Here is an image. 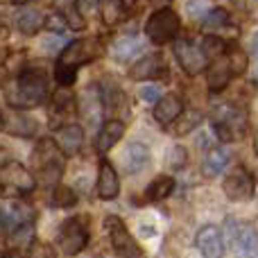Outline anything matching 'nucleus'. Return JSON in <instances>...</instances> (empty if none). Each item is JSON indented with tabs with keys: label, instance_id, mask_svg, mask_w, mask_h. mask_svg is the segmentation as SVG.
I'll return each instance as SVG.
<instances>
[{
	"label": "nucleus",
	"instance_id": "nucleus-1",
	"mask_svg": "<svg viewBox=\"0 0 258 258\" xmlns=\"http://www.w3.org/2000/svg\"><path fill=\"white\" fill-rule=\"evenodd\" d=\"M3 102L12 109H18V111L41 107L50 95V80L45 68L39 63L23 66L16 73V77L3 86Z\"/></svg>",
	"mask_w": 258,
	"mask_h": 258
},
{
	"label": "nucleus",
	"instance_id": "nucleus-2",
	"mask_svg": "<svg viewBox=\"0 0 258 258\" xmlns=\"http://www.w3.org/2000/svg\"><path fill=\"white\" fill-rule=\"evenodd\" d=\"M102 54H104V41L100 36H86V39H75L71 43H66L61 48V52H59L57 63H54L57 84L71 89L77 80L80 68L100 59Z\"/></svg>",
	"mask_w": 258,
	"mask_h": 258
},
{
	"label": "nucleus",
	"instance_id": "nucleus-3",
	"mask_svg": "<svg viewBox=\"0 0 258 258\" xmlns=\"http://www.w3.org/2000/svg\"><path fill=\"white\" fill-rule=\"evenodd\" d=\"M247 71V54L236 43H229L220 57H215L206 68V86L211 93H220L229 86L233 77Z\"/></svg>",
	"mask_w": 258,
	"mask_h": 258
},
{
	"label": "nucleus",
	"instance_id": "nucleus-4",
	"mask_svg": "<svg viewBox=\"0 0 258 258\" xmlns=\"http://www.w3.org/2000/svg\"><path fill=\"white\" fill-rule=\"evenodd\" d=\"M32 161H34L36 174L41 177V181L45 186H52V188L59 186L63 174V154L57 150L52 138H43V141L36 143Z\"/></svg>",
	"mask_w": 258,
	"mask_h": 258
},
{
	"label": "nucleus",
	"instance_id": "nucleus-5",
	"mask_svg": "<svg viewBox=\"0 0 258 258\" xmlns=\"http://www.w3.org/2000/svg\"><path fill=\"white\" fill-rule=\"evenodd\" d=\"M36 188V177L21 163V161H5L0 165V190L9 197L30 195Z\"/></svg>",
	"mask_w": 258,
	"mask_h": 258
},
{
	"label": "nucleus",
	"instance_id": "nucleus-6",
	"mask_svg": "<svg viewBox=\"0 0 258 258\" xmlns=\"http://www.w3.org/2000/svg\"><path fill=\"white\" fill-rule=\"evenodd\" d=\"M145 34L152 43L163 45L168 41L177 39L179 30H181V21H179L177 12L172 7H161L156 12H152L145 21Z\"/></svg>",
	"mask_w": 258,
	"mask_h": 258
},
{
	"label": "nucleus",
	"instance_id": "nucleus-7",
	"mask_svg": "<svg viewBox=\"0 0 258 258\" xmlns=\"http://www.w3.org/2000/svg\"><path fill=\"white\" fill-rule=\"evenodd\" d=\"M211 125L222 143H233L245 134V113L233 104H220L211 113Z\"/></svg>",
	"mask_w": 258,
	"mask_h": 258
},
{
	"label": "nucleus",
	"instance_id": "nucleus-8",
	"mask_svg": "<svg viewBox=\"0 0 258 258\" xmlns=\"http://www.w3.org/2000/svg\"><path fill=\"white\" fill-rule=\"evenodd\" d=\"M104 229H107L109 242H111L118 258H143L141 245L134 240V236L129 233L122 218H118V215H107V218H104Z\"/></svg>",
	"mask_w": 258,
	"mask_h": 258
},
{
	"label": "nucleus",
	"instance_id": "nucleus-9",
	"mask_svg": "<svg viewBox=\"0 0 258 258\" xmlns=\"http://www.w3.org/2000/svg\"><path fill=\"white\" fill-rule=\"evenodd\" d=\"M174 59L179 61L181 71L186 73L188 77H197L209 68V57L206 52L202 50L200 39H179L174 43Z\"/></svg>",
	"mask_w": 258,
	"mask_h": 258
},
{
	"label": "nucleus",
	"instance_id": "nucleus-10",
	"mask_svg": "<svg viewBox=\"0 0 258 258\" xmlns=\"http://www.w3.org/2000/svg\"><path fill=\"white\" fill-rule=\"evenodd\" d=\"M89 245V224L84 218H68L57 236V247L63 256H77Z\"/></svg>",
	"mask_w": 258,
	"mask_h": 258
},
{
	"label": "nucleus",
	"instance_id": "nucleus-11",
	"mask_svg": "<svg viewBox=\"0 0 258 258\" xmlns=\"http://www.w3.org/2000/svg\"><path fill=\"white\" fill-rule=\"evenodd\" d=\"M222 188H224V195L231 202H247L254 197V190H256L254 174H251L245 165H236V168L227 174Z\"/></svg>",
	"mask_w": 258,
	"mask_h": 258
},
{
	"label": "nucleus",
	"instance_id": "nucleus-12",
	"mask_svg": "<svg viewBox=\"0 0 258 258\" xmlns=\"http://www.w3.org/2000/svg\"><path fill=\"white\" fill-rule=\"evenodd\" d=\"M0 125L7 134L18 138H32L39 132V125L32 116H27L25 111H18V109L7 107L5 102H0Z\"/></svg>",
	"mask_w": 258,
	"mask_h": 258
},
{
	"label": "nucleus",
	"instance_id": "nucleus-13",
	"mask_svg": "<svg viewBox=\"0 0 258 258\" xmlns=\"http://www.w3.org/2000/svg\"><path fill=\"white\" fill-rule=\"evenodd\" d=\"M129 77L136 82H152V80H163L168 77V66H165V57L161 52H152L145 57L136 59L134 66L129 68Z\"/></svg>",
	"mask_w": 258,
	"mask_h": 258
},
{
	"label": "nucleus",
	"instance_id": "nucleus-14",
	"mask_svg": "<svg viewBox=\"0 0 258 258\" xmlns=\"http://www.w3.org/2000/svg\"><path fill=\"white\" fill-rule=\"evenodd\" d=\"M30 222H34V211L25 202L9 200L0 206V227L7 233L14 231L16 227H23V224H30Z\"/></svg>",
	"mask_w": 258,
	"mask_h": 258
},
{
	"label": "nucleus",
	"instance_id": "nucleus-15",
	"mask_svg": "<svg viewBox=\"0 0 258 258\" xmlns=\"http://www.w3.org/2000/svg\"><path fill=\"white\" fill-rule=\"evenodd\" d=\"M224 231L229 233V238L233 240V245L238 247V251L245 256L256 254V231L254 224L249 222H238L236 218H227L224 222Z\"/></svg>",
	"mask_w": 258,
	"mask_h": 258
},
{
	"label": "nucleus",
	"instance_id": "nucleus-16",
	"mask_svg": "<svg viewBox=\"0 0 258 258\" xmlns=\"http://www.w3.org/2000/svg\"><path fill=\"white\" fill-rule=\"evenodd\" d=\"M195 245L200 249L202 258H222L224 256V236L220 227L204 224L195 236Z\"/></svg>",
	"mask_w": 258,
	"mask_h": 258
},
{
	"label": "nucleus",
	"instance_id": "nucleus-17",
	"mask_svg": "<svg viewBox=\"0 0 258 258\" xmlns=\"http://www.w3.org/2000/svg\"><path fill=\"white\" fill-rule=\"evenodd\" d=\"M52 143L57 145V150L61 154L68 156H75L80 154L82 145H84V129L75 122H68V125H59L54 129V138Z\"/></svg>",
	"mask_w": 258,
	"mask_h": 258
},
{
	"label": "nucleus",
	"instance_id": "nucleus-18",
	"mask_svg": "<svg viewBox=\"0 0 258 258\" xmlns=\"http://www.w3.org/2000/svg\"><path fill=\"white\" fill-rule=\"evenodd\" d=\"M118 192H120V179H118V172L113 168L111 161L102 159L100 161V170H98V181H95V195L98 200H116Z\"/></svg>",
	"mask_w": 258,
	"mask_h": 258
},
{
	"label": "nucleus",
	"instance_id": "nucleus-19",
	"mask_svg": "<svg viewBox=\"0 0 258 258\" xmlns=\"http://www.w3.org/2000/svg\"><path fill=\"white\" fill-rule=\"evenodd\" d=\"M127 125L120 118H109L102 127H100L98 136H95V150L100 154H107L111 147H116V143H120V138L125 136Z\"/></svg>",
	"mask_w": 258,
	"mask_h": 258
},
{
	"label": "nucleus",
	"instance_id": "nucleus-20",
	"mask_svg": "<svg viewBox=\"0 0 258 258\" xmlns=\"http://www.w3.org/2000/svg\"><path fill=\"white\" fill-rule=\"evenodd\" d=\"M181 113H183V100L177 93L161 95L159 102L154 104V120L161 127H170Z\"/></svg>",
	"mask_w": 258,
	"mask_h": 258
},
{
	"label": "nucleus",
	"instance_id": "nucleus-21",
	"mask_svg": "<svg viewBox=\"0 0 258 258\" xmlns=\"http://www.w3.org/2000/svg\"><path fill=\"white\" fill-rule=\"evenodd\" d=\"M77 116V98L73 93V89H66V86H59L52 93V102H50V118L57 120H66V118Z\"/></svg>",
	"mask_w": 258,
	"mask_h": 258
},
{
	"label": "nucleus",
	"instance_id": "nucleus-22",
	"mask_svg": "<svg viewBox=\"0 0 258 258\" xmlns=\"http://www.w3.org/2000/svg\"><path fill=\"white\" fill-rule=\"evenodd\" d=\"M102 111L104 109H102V100H100L98 84H93V86H89V89L84 91V95H82L80 100H77V113H82L91 125H95L98 118L102 116Z\"/></svg>",
	"mask_w": 258,
	"mask_h": 258
},
{
	"label": "nucleus",
	"instance_id": "nucleus-23",
	"mask_svg": "<svg viewBox=\"0 0 258 258\" xmlns=\"http://www.w3.org/2000/svg\"><path fill=\"white\" fill-rule=\"evenodd\" d=\"M143 48H145V45H143L138 39H134V36H122V39L113 41L111 57L120 63H132L134 59L143 52Z\"/></svg>",
	"mask_w": 258,
	"mask_h": 258
},
{
	"label": "nucleus",
	"instance_id": "nucleus-24",
	"mask_svg": "<svg viewBox=\"0 0 258 258\" xmlns=\"http://www.w3.org/2000/svg\"><path fill=\"white\" fill-rule=\"evenodd\" d=\"M147 163H150V150H147L143 143H132V145H127L125 154H122V165H125V170L129 174L141 172Z\"/></svg>",
	"mask_w": 258,
	"mask_h": 258
},
{
	"label": "nucleus",
	"instance_id": "nucleus-25",
	"mask_svg": "<svg viewBox=\"0 0 258 258\" xmlns=\"http://www.w3.org/2000/svg\"><path fill=\"white\" fill-rule=\"evenodd\" d=\"M229 159H231L229 150H224V147H213V150L206 152L204 163H202V172H204L206 177H218L229 165Z\"/></svg>",
	"mask_w": 258,
	"mask_h": 258
},
{
	"label": "nucleus",
	"instance_id": "nucleus-26",
	"mask_svg": "<svg viewBox=\"0 0 258 258\" xmlns=\"http://www.w3.org/2000/svg\"><path fill=\"white\" fill-rule=\"evenodd\" d=\"M16 27L23 32V34H27V36L36 34V32L43 27V14H41L39 9H34V7L21 9V12H18V16H16Z\"/></svg>",
	"mask_w": 258,
	"mask_h": 258
},
{
	"label": "nucleus",
	"instance_id": "nucleus-27",
	"mask_svg": "<svg viewBox=\"0 0 258 258\" xmlns=\"http://www.w3.org/2000/svg\"><path fill=\"white\" fill-rule=\"evenodd\" d=\"M174 190V179L170 174H159L150 186L145 188V202H161L165 197H170V192Z\"/></svg>",
	"mask_w": 258,
	"mask_h": 258
},
{
	"label": "nucleus",
	"instance_id": "nucleus-28",
	"mask_svg": "<svg viewBox=\"0 0 258 258\" xmlns=\"http://www.w3.org/2000/svg\"><path fill=\"white\" fill-rule=\"evenodd\" d=\"M50 3L54 5L57 14H61V16L66 18V23H68L71 30H84L86 27V21L80 16V12L75 9V0H50Z\"/></svg>",
	"mask_w": 258,
	"mask_h": 258
},
{
	"label": "nucleus",
	"instance_id": "nucleus-29",
	"mask_svg": "<svg viewBox=\"0 0 258 258\" xmlns=\"http://www.w3.org/2000/svg\"><path fill=\"white\" fill-rule=\"evenodd\" d=\"M9 245L16 251H30L34 245V222L16 227L14 231H9Z\"/></svg>",
	"mask_w": 258,
	"mask_h": 258
},
{
	"label": "nucleus",
	"instance_id": "nucleus-30",
	"mask_svg": "<svg viewBox=\"0 0 258 258\" xmlns=\"http://www.w3.org/2000/svg\"><path fill=\"white\" fill-rule=\"evenodd\" d=\"M202 122H204V113L192 109V111H188V113H181V116L172 122L174 134H177V136H186V134H190L195 127H200Z\"/></svg>",
	"mask_w": 258,
	"mask_h": 258
},
{
	"label": "nucleus",
	"instance_id": "nucleus-31",
	"mask_svg": "<svg viewBox=\"0 0 258 258\" xmlns=\"http://www.w3.org/2000/svg\"><path fill=\"white\" fill-rule=\"evenodd\" d=\"M229 12L222 7H213L206 12L204 16V23H202V27H204V32H209V34H213V30H220V27L229 25Z\"/></svg>",
	"mask_w": 258,
	"mask_h": 258
},
{
	"label": "nucleus",
	"instance_id": "nucleus-32",
	"mask_svg": "<svg viewBox=\"0 0 258 258\" xmlns=\"http://www.w3.org/2000/svg\"><path fill=\"white\" fill-rule=\"evenodd\" d=\"M77 204V192L68 186H54L52 190V206H61V209H68V206Z\"/></svg>",
	"mask_w": 258,
	"mask_h": 258
},
{
	"label": "nucleus",
	"instance_id": "nucleus-33",
	"mask_svg": "<svg viewBox=\"0 0 258 258\" xmlns=\"http://www.w3.org/2000/svg\"><path fill=\"white\" fill-rule=\"evenodd\" d=\"M43 27L48 32H52V34H68V32H71L66 18H63L61 14H57V12H52L50 16H43Z\"/></svg>",
	"mask_w": 258,
	"mask_h": 258
},
{
	"label": "nucleus",
	"instance_id": "nucleus-34",
	"mask_svg": "<svg viewBox=\"0 0 258 258\" xmlns=\"http://www.w3.org/2000/svg\"><path fill=\"white\" fill-rule=\"evenodd\" d=\"M188 163V150L183 145H174L168 152V165L172 170H181Z\"/></svg>",
	"mask_w": 258,
	"mask_h": 258
},
{
	"label": "nucleus",
	"instance_id": "nucleus-35",
	"mask_svg": "<svg viewBox=\"0 0 258 258\" xmlns=\"http://www.w3.org/2000/svg\"><path fill=\"white\" fill-rule=\"evenodd\" d=\"M100 5H102V0H75V9L80 12V16L84 18H93L100 14Z\"/></svg>",
	"mask_w": 258,
	"mask_h": 258
},
{
	"label": "nucleus",
	"instance_id": "nucleus-36",
	"mask_svg": "<svg viewBox=\"0 0 258 258\" xmlns=\"http://www.w3.org/2000/svg\"><path fill=\"white\" fill-rule=\"evenodd\" d=\"M138 95H141L145 102H159V98H161V89H159V84H145V86H141V91H138Z\"/></svg>",
	"mask_w": 258,
	"mask_h": 258
},
{
	"label": "nucleus",
	"instance_id": "nucleus-37",
	"mask_svg": "<svg viewBox=\"0 0 258 258\" xmlns=\"http://www.w3.org/2000/svg\"><path fill=\"white\" fill-rule=\"evenodd\" d=\"M186 9H188V14H190V16H200V9H204V5L197 3V0H188Z\"/></svg>",
	"mask_w": 258,
	"mask_h": 258
},
{
	"label": "nucleus",
	"instance_id": "nucleus-38",
	"mask_svg": "<svg viewBox=\"0 0 258 258\" xmlns=\"http://www.w3.org/2000/svg\"><path fill=\"white\" fill-rule=\"evenodd\" d=\"M43 45H45V50H48V52H54V50H59V48H61V41H59V39L43 41Z\"/></svg>",
	"mask_w": 258,
	"mask_h": 258
},
{
	"label": "nucleus",
	"instance_id": "nucleus-39",
	"mask_svg": "<svg viewBox=\"0 0 258 258\" xmlns=\"http://www.w3.org/2000/svg\"><path fill=\"white\" fill-rule=\"evenodd\" d=\"M5 57H7V50H5V48H3V45H0V63H3V61H5Z\"/></svg>",
	"mask_w": 258,
	"mask_h": 258
},
{
	"label": "nucleus",
	"instance_id": "nucleus-40",
	"mask_svg": "<svg viewBox=\"0 0 258 258\" xmlns=\"http://www.w3.org/2000/svg\"><path fill=\"white\" fill-rule=\"evenodd\" d=\"M0 258H12V256H9L7 251H0Z\"/></svg>",
	"mask_w": 258,
	"mask_h": 258
},
{
	"label": "nucleus",
	"instance_id": "nucleus-41",
	"mask_svg": "<svg viewBox=\"0 0 258 258\" xmlns=\"http://www.w3.org/2000/svg\"><path fill=\"white\" fill-rule=\"evenodd\" d=\"M12 3H16V5H21V3H27V0H12Z\"/></svg>",
	"mask_w": 258,
	"mask_h": 258
}]
</instances>
